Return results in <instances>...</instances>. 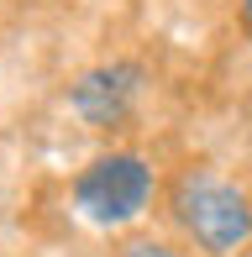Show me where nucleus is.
Returning a JSON list of instances; mask_svg holds the SVG:
<instances>
[{"label":"nucleus","mask_w":252,"mask_h":257,"mask_svg":"<svg viewBox=\"0 0 252 257\" xmlns=\"http://www.w3.org/2000/svg\"><path fill=\"white\" fill-rule=\"evenodd\" d=\"M174 215L205 252H236L252 241V205L236 184L210 179V173H189L174 189Z\"/></svg>","instance_id":"1"},{"label":"nucleus","mask_w":252,"mask_h":257,"mask_svg":"<svg viewBox=\"0 0 252 257\" xmlns=\"http://www.w3.org/2000/svg\"><path fill=\"white\" fill-rule=\"evenodd\" d=\"M147 200H153V168L137 153L95 158L74 179V205L95 226H126V220H137L147 210Z\"/></svg>","instance_id":"2"},{"label":"nucleus","mask_w":252,"mask_h":257,"mask_svg":"<svg viewBox=\"0 0 252 257\" xmlns=\"http://www.w3.org/2000/svg\"><path fill=\"white\" fill-rule=\"evenodd\" d=\"M137 89H142V68L132 63H110V68H95L74 84V110L84 115L89 126H116L126 110H132Z\"/></svg>","instance_id":"3"},{"label":"nucleus","mask_w":252,"mask_h":257,"mask_svg":"<svg viewBox=\"0 0 252 257\" xmlns=\"http://www.w3.org/2000/svg\"><path fill=\"white\" fill-rule=\"evenodd\" d=\"M121 257H179L174 247H163V241H132Z\"/></svg>","instance_id":"4"},{"label":"nucleus","mask_w":252,"mask_h":257,"mask_svg":"<svg viewBox=\"0 0 252 257\" xmlns=\"http://www.w3.org/2000/svg\"><path fill=\"white\" fill-rule=\"evenodd\" d=\"M242 21H247V32H252V0H242Z\"/></svg>","instance_id":"5"}]
</instances>
